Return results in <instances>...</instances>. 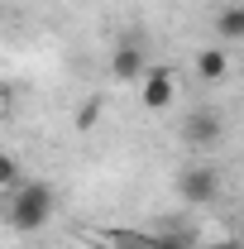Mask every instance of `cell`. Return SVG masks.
<instances>
[{"label":"cell","instance_id":"cell-5","mask_svg":"<svg viewBox=\"0 0 244 249\" xmlns=\"http://www.w3.org/2000/svg\"><path fill=\"white\" fill-rule=\"evenodd\" d=\"M196 77H201V82H225V77H230V48H220V43L201 48V53H196Z\"/></svg>","mask_w":244,"mask_h":249},{"label":"cell","instance_id":"cell-2","mask_svg":"<svg viewBox=\"0 0 244 249\" xmlns=\"http://www.w3.org/2000/svg\"><path fill=\"white\" fill-rule=\"evenodd\" d=\"M177 192H182V201H192V206H211L215 196H220V173H215L211 163H192V168H182V178H177Z\"/></svg>","mask_w":244,"mask_h":249},{"label":"cell","instance_id":"cell-7","mask_svg":"<svg viewBox=\"0 0 244 249\" xmlns=\"http://www.w3.org/2000/svg\"><path fill=\"white\" fill-rule=\"evenodd\" d=\"M220 134H225V120L220 115H196V120L187 124V139L192 144H220Z\"/></svg>","mask_w":244,"mask_h":249},{"label":"cell","instance_id":"cell-11","mask_svg":"<svg viewBox=\"0 0 244 249\" xmlns=\"http://www.w3.org/2000/svg\"><path fill=\"white\" fill-rule=\"evenodd\" d=\"M149 249H173V240H153V245Z\"/></svg>","mask_w":244,"mask_h":249},{"label":"cell","instance_id":"cell-1","mask_svg":"<svg viewBox=\"0 0 244 249\" xmlns=\"http://www.w3.org/2000/svg\"><path fill=\"white\" fill-rule=\"evenodd\" d=\"M53 187L38 182V178H19V182L10 187V201H5V220L19 230V235H34V230H43L48 220H53Z\"/></svg>","mask_w":244,"mask_h":249},{"label":"cell","instance_id":"cell-12","mask_svg":"<svg viewBox=\"0 0 244 249\" xmlns=\"http://www.w3.org/2000/svg\"><path fill=\"white\" fill-rule=\"evenodd\" d=\"M0 34H5V24H0Z\"/></svg>","mask_w":244,"mask_h":249},{"label":"cell","instance_id":"cell-10","mask_svg":"<svg viewBox=\"0 0 244 249\" xmlns=\"http://www.w3.org/2000/svg\"><path fill=\"white\" fill-rule=\"evenodd\" d=\"M211 249H240V240H215Z\"/></svg>","mask_w":244,"mask_h":249},{"label":"cell","instance_id":"cell-3","mask_svg":"<svg viewBox=\"0 0 244 249\" xmlns=\"http://www.w3.org/2000/svg\"><path fill=\"white\" fill-rule=\"evenodd\" d=\"M139 101H144V110H168V106L177 101L173 72H168V67H144V77H139Z\"/></svg>","mask_w":244,"mask_h":249},{"label":"cell","instance_id":"cell-9","mask_svg":"<svg viewBox=\"0 0 244 249\" xmlns=\"http://www.w3.org/2000/svg\"><path fill=\"white\" fill-rule=\"evenodd\" d=\"M15 182H19V163H15L10 154H0V192H10Z\"/></svg>","mask_w":244,"mask_h":249},{"label":"cell","instance_id":"cell-8","mask_svg":"<svg viewBox=\"0 0 244 249\" xmlns=\"http://www.w3.org/2000/svg\"><path fill=\"white\" fill-rule=\"evenodd\" d=\"M101 110H105V96H91V101H82V110H77V129H82V134H91L96 120H101Z\"/></svg>","mask_w":244,"mask_h":249},{"label":"cell","instance_id":"cell-6","mask_svg":"<svg viewBox=\"0 0 244 249\" xmlns=\"http://www.w3.org/2000/svg\"><path fill=\"white\" fill-rule=\"evenodd\" d=\"M215 34L220 43H244V5H225L215 15Z\"/></svg>","mask_w":244,"mask_h":249},{"label":"cell","instance_id":"cell-4","mask_svg":"<svg viewBox=\"0 0 244 249\" xmlns=\"http://www.w3.org/2000/svg\"><path fill=\"white\" fill-rule=\"evenodd\" d=\"M110 77L115 82H139L144 77V48L139 43H120L110 53Z\"/></svg>","mask_w":244,"mask_h":249}]
</instances>
